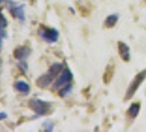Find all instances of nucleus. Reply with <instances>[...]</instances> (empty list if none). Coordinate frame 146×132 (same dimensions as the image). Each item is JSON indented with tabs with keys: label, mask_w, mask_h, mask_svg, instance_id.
Here are the masks:
<instances>
[{
	"label": "nucleus",
	"mask_w": 146,
	"mask_h": 132,
	"mask_svg": "<svg viewBox=\"0 0 146 132\" xmlns=\"http://www.w3.org/2000/svg\"><path fill=\"white\" fill-rule=\"evenodd\" d=\"M43 128L45 131H53L54 130V125L52 121H45L43 123Z\"/></svg>",
	"instance_id": "14"
},
{
	"label": "nucleus",
	"mask_w": 146,
	"mask_h": 132,
	"mask_svg": "<svg viewBox=\"0 0 146 132\" xmlns=\"http://www.w3.org/2000/svg\"><path fill=\"white\" fill-rule=\"evenodd\" d=\"M15 89H17L19 93H21V94H29V91H30V85L24 81H15Z\"/></svg>",
	"instance_id": "9"
},
{
	"label": "nucleus",
	"mask_w": 146,
	"mask_h": 132,
	"mask_svg": "<svg viewBox=\"0 0 146 132\" xmlns=\"http://www.w3.org/2000/svg\"><path fill=\"white\" fill-rule=\"evenodd\" d=\"M40 37L44 40L47 43H55L59 37V33L56 29L53 28H46V27H41L37 31Z\"/></svg>",
	"instance_id": "4"
},
{
	"label": "nucleus",
	"mask_w": 146,
	"mask_h": 132,
	"mask_svg": "<svg viewBox=\"0 0 146 132\" xmlns=\"http://www.w3.org/2000/svg\"><path fill=\"white\" fill-rule=\"evenodd\" d=\"M117 20H119V15H117V13L110 15L106 18V20H104V25H106L107 28H113V27L117 24Z\"/></svg>",
	"instance_id": "11"
},
{
	"label": "nucleus",
	"mask_w": 146,
	"mask_h": 132,
	"mask_svg": "<svg viewBox=\"0 0 146 132\" xmlns=\"http://www.w3.org/2000/svg\"><path fill=\"white\" fill-rule=\"evenodd\" d=\"M1 18H2V24H1V29H6V27H7V24H8L7 19H6L5 15H1Z\"/></svg>",
	"instance_id": "15"
},
{
	"label": "nucleus",
	"mask_w": 146,
	"mask_h": 132,
	"mask_svg": "<svg viewBox=\"0 0 146 132\" xmlns=\"http://www.w3.org/2000/svg\"><path fill=\"white\" fill-rule=\"evenodd\" d=\"M114 74V67L113 66H108L106 68V72H104V76H103V81L106 84H109L111 79H112V76Z\"/></svg>",
	"instance_id": "12"
},
{
	"label": "nucleus",
	"mask_w": 146,
	"mask_h": 132,
	"mask_svg": "<svg viewBox=\"0 0 146 132\" xmlns=\"http://www.w3.org/2000/svg\"><path fill=\"white\" fill-rule=\"evenodd\" d=\"M63 68H64V67H63V64H60V63H55V64H53V65L50 67V69H48L47 73L41 75L36 79L35 83H36L37 87H40V88L48 87L52 84L53 79H54L55 77H57L59 74L63 72Z\"/></svg>",
	"instance_id": "1"
},
{
	"label": "nucleus",
	"mask_w": 146,
	"mask_h": 132,
	"mask_svg": "<svg viewBox=\"0 0 146 132\" xmlns=\"http://www.w3.org/2000/svg\"><path fill=\"white\" fill-rule=\"evenodd\" d=\"M30 55V49L28 46H19L17 47L13 52V56H15V59L18 61H24L25 59H28V56Z\"/></svg>",
	"instance_id": "7"
},
{
	"label": "nucleus",
	"mask_w": 146,
	"mask_h": 132,
	"mask_svg": "<svg viewBox=\"0 0 146 132\" xmlns=\"http://www.w3.org/2000/svg\"><path fill=\"white\" fill-rule=\"evenodd\" d=\"M72 81H73V73L70 72L69 68H64L63 72L58 75L57 79L53 84V88L58 89V88L64 87L66 85H68Z\"/></svg>",
	"instance_id": "5"
},
{
	"label": "nucleus",
	"mask_w": 146,
	"mask_h": 132,
	"mask_svg": "<svg viewBox=\"0 0 146 132\" xmlns=\"http://www.w3.org/2000/svg\"><path fill=\"white\" fill-rule=\"evenodd\" d=\"M117 50H119V54L121 56V59L124 62H129L131 59V52H130V47L123 42H119L117 43Z\"/></svg>",
	"instance_id": "8"
},
{
	"label": "nucleus",
	"mask_w": 146,
	"mask_h": 132,
	"mask_svg": "<svg viewBox=\"0 0 146 132\" xmlns=\"http://www.w3.org/2000/svg\"><path fill=\"white\" fill-rule=\"evenodd\" d=\"M72 89H73V86L70 85V83L68 84V85H66L64 87L60 88V90H59V97H66L67 95H69L70 94V91H72Z\"/></svg>",
	"instance_id": "13"
},
{
	"label": "nucleus",
	"mask_w": 146,
	"mask_h": 132,
	"mask_svg": "<svg viewBox=\"0 0 146 132\" xmlns=\"http://www.w3.org/2000/svg\"><path fill=\"white\" fill-rule=\"evenodd\" d=\"M8 10L15 18L19 19L20 21H24L25 19V12H24V5H18L13 1L8 2Z\"/></svg>",
	"instance_id": "6"
},
{
	"label": "nucleus",
	"mask_w": 146,
	"mask_h": 132,
	"mask_svg": "<svg viewBox=\"0 0 146 132\" xmlns=\"http://www.w3.org/2000/svg\"><path fill=\"white\" fill-rule=\"evenodd\" d=\"M6 118H7V113L3 112V111H1V112H0V120H5Z\"/></svg>",
	"instance_id": "16"
},
{
	"label": "nucleus",
	"mask_w": 146,
	"mask_h": 132,
	"mask_svg": "<svg viewBox=\"0 0 146 132\" xmlns=\"http://www.w3.org/2000/svg\"><path fill=\"white\" fill-rule=\"evenodd\" d=\"M139 110H141V105H139V103H132L131 106H130V108L127 109V115H129L132 119H134V118H136L139 116Z\"/></svg>",
	"instance_id": "10"
},
{
	"label": "nucleus",
	"mask_w": 146,
	"mask_h": 132,
	"mask_svg": "<svg viewBox=\"0 0 146 132\" xmlns=\"http://www.w3.org/2000/svg\"><path fill=\"white\" fill-rule=\"evenodd\" d=\"M29 107L37 116H44L50 112L52 105L47 101H43L40 99H31L29 101Z\"/></svg>",
	"instance_id": "3"
},
{
	"label": "nucleus",
	"mask_w": 146,
	"mask_h": 132,
	"mask_svg": "<svg viewBox=\"0 0 146 132\" xmlns=\"http://www.w3.org/2000/svg\"><path fill=\"white\" fill-rule=\"evenodd\" d=\"M146 79V68L141 71L139 74H136V76L134 77V79L131 81L130 86L126 90V95H125V100H130L133 96L135 95V93L139 90V86L143 84V81Z\"/></svg>",
	"instance_id": "2"
}]
</instances>
